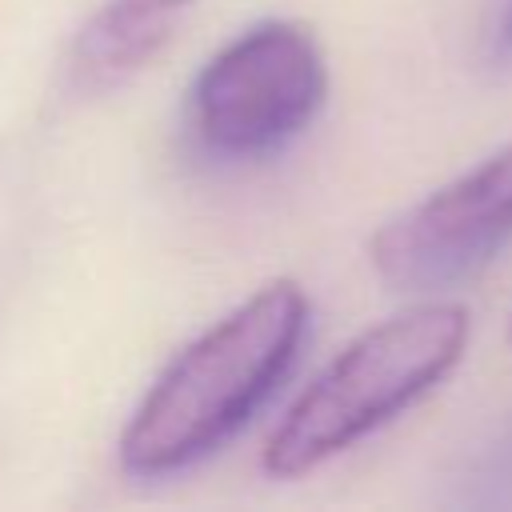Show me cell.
<instances>
[{"label":"cell","mask_w":512,"mask_h":512,"mask_svg":"<svg viewBox=\"0 0 512 512\" xmlns=\"http://www.w3.org/2000/svg\"><path fill=\"white\" fill-rule=\"evenodd\" d=\"M328 68L316 36L296 20H264L224 44L188 84V132L224 164L288 148L320 112Z\"/></svg>","instance_id":"3"},{"label":"cell","mask_w":512,"mask_h":512,"mask_svg":"<svg viewBox=\"0 0 512 512\" xmlns=\"http://www.w3.org/2000/svg\"><path fill=\"white\" fill-rule=\"evenodd\" d=\"M304 332L308 296L300 284L256 288L160 372L120 432V468L136 480H160L224 448L280 388Z\"/></svg>","instance_id":"1"},{"label":"cell","mask_w":512,"mask_h":512,"mask_svg":"<svg viewBox=\"0 0 512 512\" xmlns=\"http://www.w3.org/2000/svg\"><path fill=\"white\" fill-rule=\"evenodd\" d=\"M492 52H496L500 64H512V4H508L504 20H500V28H496V44H492Z\"/></svg>","instance_id":"6"},{"label":"cell","mask_w":512,"mask_h":512,"mask_svg":"<svg viewBox=\"0 0 512 512\" xmlns=\"http://www.w3.org/2000/svg\"><path fill=\"white\" fill-rule=\"evenodd\" d=\"M468 312L428 300L356 336L288 408L264 444V472L296 480L428 396L468 348Z\"/></svg>","instance_id":"2"},{"label":"cell","mask_w":512,"mask_h":512,"mask_svg":"<svg viewBox=\"0 0 512 512\" xmlns=\"http://www.w3.org/2000/svg\"><path fill=\"white\" fill-rule=\"evenodd\" d=\"M512 240V144L436 188L372 236L380 280L432 292L476 276Z\"/></svg>","instance_id":"4"},{"label":"cell","mask_w":512,"mask_h":512,"mask_svg":"<svg viewBox=\"0 0 512 512\" xmlns=\"http://www.w3.org/2000/svg\"><path fill=\"white\" fill-rule=\"evenodd\" d=\"M188 4L196 0H108L80 32L76 68L92 80H112L140 68L164 44Z\"/></svg>","instance_id":"5"}]
</instances>
